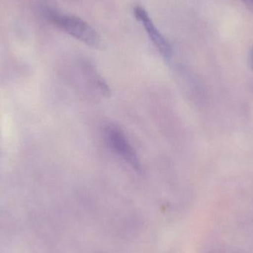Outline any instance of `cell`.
<instances>
[{
  "label": "cell",
  "mask_w": 253,
  "mask_h": 253,
  "mask_svg": "<svg viewBox=\"0 0 253 253\" xmlns=\"http://www.w3.org/2000/svg\"><path fill=\"white\" fill-rule=\"evenodd\" d=\"M243 1H246V2L250 3V4H253V0H243Z\"/></svg>",
  "instance_id": "cell-4"
},
{
  "label": "cell",
  "mask_w": 253,
  "mask_h": 253,
  "mask_svg": "<svg viewBox=\"0 0 253 253\" xmlns=\"http://www.w3.org/2000/svg\"><path fill=\"white\" fill-rule=\"evenodd\" d=\"M133 13L135 19L141 24L149 38L159 50L161 55L166 59H170L172 55L170 44L164 37L163 34L156 28L154 22H153L145 9L141 6H135L133 8Z\"/></svg>",
  "instance_id": "cell-3"
},
{
  "label": "cell",
  "mask_w": 253,
  "mask_h": 253,
  "mask_svg": "<svg viewBox=\"0 0 253 253\" xmlns=\"http://www.w3.org/2000/svg\"><path fill=\"white\" fill-rule=\"evenodd\" d=\"M105 135L108 145L120 158L135 170H141V163L136 151L120 127L114 125L107 126Z\"/></svg>",
  "instance_id": "cell-2"
},
{
  "label": "cell",
  "mask_w": 253,
  "mask_h": 253,
  "mask_svg": "<svg viewBox=\"0 0 253 253\" xmlns=\"http://www.w3.org/2000/svg\"><path fill=\"white\" fill-rule=\"evenodd\" d=\"M45 15L55 27L89 47L96 49L103 47V40L100 35L81 18L58 13L51 9H47Z\"/></svg>",
  "instance_id": "cell-1"
},
{
  "label": "cell",
  "mask_w": 253,
  "mask_h": 253,
  "mask_svg": "<svg viewBox=\"0 0 253 253\" xmlns=\"http://www.w3.org/2000/svg\"><path fill=\"white\" fill-rule=\"evenodd\" d=\"M251 65H252V67L253 68V50L252 52V54H251Z\"/></svg>",
  "instance_id": "cell-5"
}]
</instances>
